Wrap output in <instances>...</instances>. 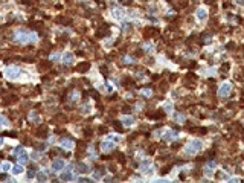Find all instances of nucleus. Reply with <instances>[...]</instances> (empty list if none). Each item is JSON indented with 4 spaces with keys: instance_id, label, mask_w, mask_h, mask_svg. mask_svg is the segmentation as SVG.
Listing matches in <instances>:
<instances>
[{
    "instance_id": "nucleus-1",
    "label": "nucleus",
    "mask_w": 244,
    "mask_h": 183,
    "mask_svg": "<svg viewBox=\"0 0 244 183\" xmlns=\"http://www.w3.org/2000/svg\"><path fill=\"white\" fill-rule=\"evenodd\" d=\"M201 148H203V142L198 140V139H194V140H191L185 146V153L189 154V156L191 154H197L198 151H201Z\"/></svg>"
},
{
    "instance_id": "nucleus-19",
    "label": "nucleus",
    "mask_w": 244,
    "mask_h": 183,
    "mask_svg": "<svg viewBox=\"0 0 244 183\" xmlns=\"http://www.w3.org/2000/svg\"><path fill=\"white\" fill-rule=\"evenodd\" d=\"M236 2H238L239 5H242V3H244V0H236Z\"/></svg>"
},
{
    "instance_id": "nucleus-9",
    "label": "nucleus",
    "mask_w": 244,
    "mask_h": 183,
    "mask_svg": "<svg viewBox=\"0 0 244 183\" xmlns=\"http://www.w3.org/2000/svg\"><path fill=\"white\" fill-rule=\"evenodd\" d=\"M143 50H145L146 53H153V52H154V46L149 44V43H145V44H143Z\"/></svg>"
},
{
    "instance_id": "nucleus-16",
    "label": "nucleus",
    "mask_w": 244,
    "mask_h": 183,
    "mask_svg": "<svg viewBox=\"0 0 244 183\" xmlns=\"http://www.w3.org/2000/svg\"><path fill=\"white\" fill-rule=\"evenodd\" d=\"M110 139H113L115 142H119V140H121V136H113V134H111V136H110Z\"/></svg>"
},
{
    "instance_id": "nucleus-12",
    "label": "nucleus",
    "mask_w": 244,
    "mask_h": 183,
    "mask_svg": "<svg viewBox=\"0 0 244 183\" xmlns=\"http://www.w3.org/2000/svg\"><path fill=\"white\" fill-rule=\"evenodd\" d=\"M204 175H208V177H212V168L206 166V168H204Z\"/></svg>"
},
{
    "instance_id": "nucleus-10",
    "label": "nucleus",
    "mask_w": 244,
    "mask_h": 183,
    "mask_svg": "<svg viewBox=\"0 0 244 183\" xmlns=\"http://www.w3.org/2000/svg\"><path fill=\"white\" fill-rule=\"evenodd\" d=\"M163 108H165L166 113H171V112H173V102H171V101H166L165 105H163Z\"/></svg>"
},
{
    "instance_id": "nucleus-14",
    "label": "nucleus",
    "mask_w": 244,
    "mask_h": 183,
    "mask_svg": "<svg viewBox=\"0 0 244 183\" xmlns=\"http://www.w3.org/2000/svg\"><path fill=\"white\" fill-rule=\"evenodd\" d=\"M142 95H143V96H151L153 93H151V90H149V88H143V90H142Z\"/></svg>"
},
{
    "instance_id": "nucleus-13",
    "label": "nucleus",
    "mask_w": 244,
    "mask_h": 183,
    "mask_svg": "<svg viewBox=\"0 0 244 183\" xmlns=\"http://www.w3.org/2000/svg\"><path fill=\"white\" fill-rule=\"evenodd\" d=\"M87 69H89V63H86V64L83 63V64H79V67H78L79 72H84V70H87Z\"/></svg>"
},
{
    "instance_id": "nucleus-5",
    "label": "nucleus",
    "mask_w": 244,
    "mask_h": 183,
    "mask_svg": "<svg viewBox=\"0 0 244 183\" xmlns=\"http://www.w3.org/2000/svg\"><path fill=\"white\" fill-rule=\"evenodd\" d=\"M122 124H124L125 127L134 125V116H124V118H122Z\"/></svg>"
},
{
    "instance_id": "nucleus-6",
    "label": "nucleus",
    "mask_w": 244,
    "mask_h": 183,
    "mask_svg": "<svg viewBox=\"0 0 244 183\" xmlns=\"http://www.w3.org/2000/svg\"><path fill=\"white\" fill-rule=\"evenodd\" d=\"M111 15H113L116 20H122L124 18V15H125V12L122 11V9H115L113 12H111Z\"/></svg>"
},
{
    "instance_id": "nucleus-15",
    "label": "nucleus",
    "mask_w": 244,
    "mask_h": 183,
    "mask_svg": "<svg viewBox=\"0 0 244 183\" xmlns=\"http://www.w3.org/2000/svg\"><path fill=\"white\" fill-rule=\"evenodd\" d=\"M72 60H73V55H70V53H69L67 57H66V60H64V61H66V63H72Z\"/></svg>"
},
{
    "instance_id": "nucleus-17",
    "label": "nucleus",
    "mask_w": 244,
    "mask_h": 183,
    "mask_svg": "<svg viewBox=\"0 0 244 183\" xmlns=\"http://www.w3.org/2000/svg\"><path fill=\"white\" fill-rule=\"evenodd\" d=\"M208 166H209V168H212V169H214V168H215V166H217V163H215V162H209V163H208Z\"/></svg>"
},
{
    "instance_id": "nucleus-7",
    "label": "nucleus",
    "mask_w": 244,
    "mask_h": 183,
    "mask_svg": "<svg viewBox=\"0 0 244 183\" xmlns=\"http://www.w3.org/2000/svg\"><path fill=\"white\" fill-rule=\"evenodd\" d=\"M173 119H174L176 122H179V124H183V122L186 121V118H185L182 113H174V115H173Z\"/></svg>"
},
{
    "instance_id": "nucleus-4",
    "label": "nucleus",
    "mask_w": 244,
    "mask_h": 183,
    "mask_svg": "<svg viewBox=\"0 0 244 183\" xmlns=\"http://www.w3.org/2000/svg\"><path fill=\"white\" fill-rule=\"evenodd\" d=\"M179 134L176 133V131H171V130H168L165 134H163V140H174L176 137H177Z\"/></svg>"
},
{
    "instance_id": "nucleus-8",
    "label": "nucleus",
    "mask_w": 244,
    "mask_h": 183,
    "mask_svg": "<svg viewBox=\"0 0 244 183\" xmlns=\"http://www.w3.org/2000/svg\"><path fill=\"white\" fill-rule=\"evenodd\" d=\"M113 148H115V145L111 143V142H104V143H102V150H104V151H111Z\"/></svg>"
},
{
    "instance_id": "nucleus-2",
    "label": "nucleus",
    "mask_w": 244,
    "mask_h": 183,
    "mask_svg": "<svg viewBox=\"0 0 244 183\" xmlns=\"http://www.w3.org/2000/svg\"><path fill=\"white\" fill-rule=\"evenodd\" d=\"M232 92V85L229 84V82H224V84H221V87H220V90H218V95L221 96V98H226L229 93Z\"/></svg>"
},
{
    "instance_id": "nucleus-3",
    "label": "nucleus",
    "mask_w": 244,
    "mask_h": 183,
    "mask_svg": "<svg viewBox=\"0 0 244 183\" xmlns=\"http://www.w3.org/2000/svg\"><path fill=\"white\" fill-rule=\"evenodd\" d=\"M195 17H197L198 22H204L206 18H208V9H206V8H197Z\"/></svg>"
},
{
    "instance_id": "nucleus-18",
    "label": "nucleus",
    "mask_w": 244,
    "mask_h": 183,
    "mask_svg": "<svg viewBox=\"0 0 244 183\" xmlns=\"http://www.w3.org/2000/svg\"><path fill=\"white\" fill-rule=\"evenodd\" d=\"M63 145L66 146V148H70V146H72V143H70V142H67V140H66V142H63Z\"/></svg>"
},
{
    "instance_id": "nucleus-11",
    "label": "nucleus",
    "mask_w": 244,
    "mask_h": 183,
    "mask_svg": "<svg viewBox=\"0 0 244 183\" xmlns=\"http://www.w3.org/2000/svg\"><path fill=\"white\" fill-rule=\"evenodd\" d=\"M226 177H227V175L224 174L223 171H218V172H217V180H229V178H226Z\"/></svg>"
}]
</instances>
